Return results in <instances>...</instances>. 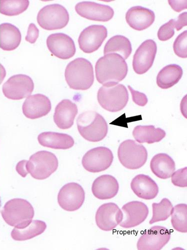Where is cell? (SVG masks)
I'll use <instances>...</instances> for the list:
<instances>
[{"label":"cell","instance_id":"6da1fadb","mask_svg":"<svg viewBox=\"0 0 187 250\" xmlns=\"http://www.w3.org/2000/svg\"><path fill=\"white\" fill-rule=\"evenodd\" d=\"M95 68L97 81L106 87L117 85L128 73L126 61L117 54H109L99 58Z\"/></svg>","mask_w":187,"mask_h":250},{"label":"cell","instance_id":"7a4b0ae2","mask_svg":"<svg viewBox=\"0 0 187 250\" xmlns=\"http://www.w3.org/2000/svg\"><path fill=\"white\" fill-rule=\"evenodd\" d=\"M65 78L69 87L76 90H87L93 85L94 81V68L88 60L78 58L67 65Z\"/></svg>","mask_w":187,"mask_h":250},{"label":"cell","instance_id":"3957f363","mask_svg":"<svg viewBox=\"0 0 187 250\" xmlns=\"http://www.w3.org/2000/svg\"><path fill=\"white\" fill-rule=\"evenodd\" d=\"M80 135L86 140L97 142L108 133V125L105 118L95 111H89L79 115L76 121Z\"/></svg>","mask_w":187,"mask_h":250},{"label":"cell","instance_id":"277c9868","mask_svg":"<svg viewBox=\"0 0 187 250\" xmlns=\"http://www.w3.org/2000/svg\"><path fill=\"white\" fill-rule=\"evenodd\" d=\"M5 222L16 228L27 227L35 215L33 207L30 202L23 199H13L8 201L2 211Z\"/></svg>","mask_w":187,"mask_h":250},{"label":"cell","instance_id":"5b68a950","mask_svg":"<svg viewBox=\"0 0 187 250\" xmlns=\"http://www.w3.org/2000/svg\"><path fill=\"white\" fill-rule=\"evenodd\" d=\"M58 161L56 156L47 151H38L27 161L26 168L28 174L37 180L49 178L57 169Z\"/></svg>","mask_w":187,"mask_h":250},{"label":"cell","instance_id":"8992f818","mask_svg":"<svg viewBox=\"0 0 187 250\" xmlns=\"http://www.w3.org/2000/svg\"><path fill=\"white\" fill-rule=\"evenodd\" d=\"M118 157L124 167L136 170L141 168L146 163L148 153L142 145L132 140H127L119 145Z\"/></svg>","mask_w":187,"mask_h":250},{"label":"cell","instance_id":"52a82bcc","mask_svg":"<svg viewBox=\"0 0 187 250\" xmlns=\"http://www.w3.org/2000/svg\"><path fill=\"white\" fill-rule=\"evenodd\" d=\"M129 100L128 91L122 84L110 87L102 86L97 93V100L104 109L117 112L123 109Z\"/></svg>","mask_w":187,"mask_h":250},{"label":"cell","instance_id":"ba28073f","mask_svg":"<svg viewBox=\"0 0 187 250\" xmlns=\"http://www.w3.org/2000/svg\"><path fill=\"white\" fill-rule=\"evenodd\" d=\"M70 20L67 9L59 4L47 5L38 12L37 21L40 27L47 30H55L65 28Z\"/></svg>","mask_w":187,"mask_h":250},{"label":"cell","instance_id":"9c48e42d","mask_svg":"<svg viewBox=\"0 0 187 250\" xmlns=\"http://www.w3.org/2000/svg\"><path fill=\"white\" fill-rule=\"evenodd\" d=\"M112 151L105 147H98L90 150L82 159L84 168L91 173H99L109 168L113 160Z\"/></svg>","mask_w":187,"mask_h":250},{"label":"cell","instance_id":"30bf717a","mask_svg":"<svg viewBox=\"0 0 187 250\" xmlns=\"http://www.w3.org/2000/svg\"><path fill=\"white\" fill-rule=\"evenodd\" d=\"M34 89V83L31 77L24 74L12 76L2 87L4 96L8 99L19 100L29 97Z\"/></svg>","mask_w":187,"mask_h":250},{"label":"cell","instance_id":"8fae6325","mask_svg":"<svg viewBox=\"0 0 187 250\" xmlns=\"http://www.w3.org/2000/svg\"><path fill=\"white\" fill-rule=\"evenodd\" d=\"M85 192L76 183H69L62 187L58 196V203L62 209L69 212L76 211L84 204Z\"/></svg>","mask_w":187,"mask_h":250},{"label":"cell","instance_id":"7c38bea8","mask_svg":"<svg viewBox=\"0 0 187 250\" xmlns=\"http://www.w3.org/2000/svg\"><path fill=\"white\" fill-rule=\"evenodd\" d=\"M171 233L167 228L156 226L145 230L137 244L139 250H160L169 241Z\"/></svg>","mask_w":187,"mask_h":250},{"label":"cell","instance_id":"4fadbf2b","mask_svg":"<svg viewBox=\"0 0 187 250\" xmlns=\"http://www.w3.org/2000/svg\"><path fill=\"white\" fill-rule=\"evenodd\" d=\"M108 37V30L102 25H91L83 30L78 38L80 49L85 53L97 51Z\"/></svg>","mask_w":187,"mask_h":250},{"label":"cell","instance_id":"5bb4252c","mask_svg":"<svg viewBox=\"0 0 187 250\" xmlns=\"http://www.w3.org/2000/svg\"><path fill=\"white\" fill-rule=\"evenodd\" d=\"M157 47L152 40L144 42L133 56V68L139 75L146 73L152 66L156 57Z\"/></svg>","mask_w":187,"mask_h":250},{"label":"cell","instance_id":"9a60e30c","mask_svg":"<svg viewBox=\"0 0 187 250\" xmlns=\"http://www.w3.org/2000/svg\"><path fill=\"white\" fill-rule=\"evenodd\" d=\"M123 220V212L115 203L102 205L97 210L95 222L98 227L105 231H111L119 225Z\"/></svg>","mask_w":187,"mask_h":250},{"label":"cell","instance_id":"2e32d148","mask_svg":"<svg viewBox=\"0 0 187 250\" xmlns=\"http://www.w3.org/2000/svg\"><path fill=\"white\" fill-rule=\"evenodd\" d=\"M49 51L56 57L63 60L72 58L75 54L74 41L64 33H55L50 35L47 40Z\"/></svg>","mask_w":187,"mask_h":250},{"label":"cell","instance_id":"e0dca14e","mask_svg":"<svg viewBox=\"0 0 187 250\" xmlns=\"http://www.w3.org/2000/svg\"><path fill=\"white\" fill-rule=\"evenodd\" d=\"M75 10L82 17L98 22H108L114 14L113 9L110 6L93 2L78 3Z\"/></svg>","mask_w":187,"mask_h":250},{"label":"cell","instance_id":"ac0fdd59","mask_svg":"<svg viewBox=\"0 0 187 250\" xmlns=\"http://www.w3.org/2000/svg\"><path fill=\"white\" fill-rule=\"evenodd\" d=\"M123 220L119 224L124 228L129 229L142 223L148 217V206L139 201H132L122 207Z\"/></svg>","mask_w":187,"mask_h":250},{"label":"cell","instance_id":"d6986e66","mask_svg":"<svg viewBox=\"0 0 187 250\" xmlns=\"http://www.w3.org/2000/svg\"><path fill=\"white\" fill-rule=\"evenodd\" d=\"M51 109L50 100L46 96L40 94L29 96L24 102L22 107L24 115L31 119L45 116L50 113Z\"/></svg>","mask_w":187,"mask_h":250},{"label":"cell","instance_id":"ffe728a7","mask_svg":"<svg viewBox=\"0 0 187 250\" xmlns=\"http://www.w3.org/2000/svg\"><path fill=\"white\" fill-rule=\"evenodd\" d=\"M78 108L76 104L68 99L62 100L56 106L54 115V120L60 129L71 128L74 123Z\"/></svg>","mask_w":187,"mask_h":250},{"label":"cell","instance_id":"44dd1931","mask_svg":"<svg viewBox=\"0 0 187 250\" xmlns=\"http://www.w3.org/2000/svg\"><path fill=\"white\" fill-rule=\"evenodd\" d=\"M126 18L128 24L131 28L137 31H143L153 24L155 15L149 9L134 6L127 12Z\"/></svg>","mask_w":187,"mask_h":250},{"label":"cell","instance_id":"7402d4cb","mask_svg":"<svg viewBox=\"0 0 187 250\" xmlns=\"http://www.w3.org/2000/svg\"><path fill=\"white\" fill-rule=\"evenodd\" d=\"M119 186L117 180L110 175H102L94 182L92 190L94 195L100 200H108L117 194Z\"/></svg>","mask_w":187,"mask_h":250},{"label":"cell","instance_id":"603a6c76","mask_svg":"<svg viewBox=\"0 0 187 250\" xmlns=\"http://www.w3.org/2000/svg\"><path fill=\"white\" fill-rule=\"evenodd\" d=\"M131 188L134 194L144 200H152L156 197L159 188L156 182L150 176L140 174L131 181Z\"/></svg>","mask_w":187,"mask_h":250},{"label":"cell","instance_id":"cb8c5ba5","mask_svg":"<svg viewBox=\"0 0 187 250\" xmlns=\"http://www.w3.org/2000/svg\"><path fill=\"white\" fill-rule=\"evenodd\" d=\"M37 140L43 146L54 149H69L75 144V141L70 135L52 132L40 133Z\"/></svg>","mask_w":187,"mask_h":250},{"label":"cell","instance_id":"d4e9b609","mask_svg":"<svg viewBox=\"0 0 187 250\" xmlns=\"http://www.w3.org/2000/svg\"><path fill=\"white\" fill-rule=\"evenodd\" d=\"M153 173L162 179L170 178L176 169L175 163L168 155L159 153L155 155L150 162Z\"/></svg>","mask_w":187,"mask_h":250},{"label":"cell","instance_id":"484cf974","mask_svg":"<svg viewBox=\"0 0 187 250\" xmlns=\"http://www.w3.org/2000/svg\"><path fill=\"white\" fill-rule=\"evenodd\" d=\"M22 35L19 29L10 23L0 25V48L4 51L17 49L21 42Z\"/></svg>","mask_w":187,"mask_h":250},{"label":"cell","instance_id":"4316f807","mask_svg":"<svg viewBox=\"0 0 187 250\" xmlns=\"http://www.w3.org/2000/svg\"><path fill=\"white\" fill-rule=\"evenodd\" d=\"M183 74L182 68L176 64L164 67L157 77V84L162 89H168L175 85L181 79Z\"/></svg>","mask_w":187,"mask_h":250},{"label":"cell","instance_id":"83f0119b","mask_svg":"<svg viewBox=\"0 0 187 250\" xmlns=\"http://www.w3.org/2000/svg\"><path fill=\"white\" fill-rule=\"evenodd\" d=\"M132 53V46L127 37L116 35L111 38L104 48V54H117L125 60L128 59Z\"/></svg>","mask_w":187,"mask_h":250},{"label":"cell","instance_id":"f1b7e54d","mask_svg":"<svg viewBox=\"0 0 187 250\" xmlns=\"http://www.w3.org/2000/svg\"><path fill=\"white\" fill-rule=\"evenodd\" d=\"M46 223L40 220H34L26 228L22 229L14 228L11 237L15 241H24L43 234L47 229Z\"/></svg>","mask_w":187,"mask_h":250},{"label":"cell","instance_id":"f546056e","mask_svg":"<svg viewBox=\"0 0 187 250\" xmlns=\"http://www.w3.org/2000/svg\"><path fill=\"white\" fill-rule=\"evenodd\" d=\"M132 134L138 143L150 144L159 142L166 136L165 131L160 128H155L152 125L137 126L134 128Z\"/></svg>","mask_w":187,"mask_h":250},{"label":"cell","instance_id":"4dcf8cb0","mask_svg":"<svg viewBox=\"0 0 187 250\" xmlns=\"http://www.w3.org/2000/svg\"><path fill=\"white\" fill-rule=\"evenodd\" d=\"M29 4L28 0H1L0 13L8 16L19 15L27 10Z\"/></svg>","mask_w":187,"mask_h":250},{"label":"cell","instance_id":"1f68e13d","mask_svg":"<svg viewBox=\"0 0 187 250\" xmlns=\"http://www.w3.org/2000/svg\"><path fill=\"white\" fill-rule=\"evenodd\" d=\"M152 208L153 217L150 221V224L167 220L173 210L172 204L167 198L163 199L159 203H153Z\"/></svg>","mask_w":187,"mask_h":250},{"label":"cell","instance_id":"d6a6232c","mask_svg":"<svg viewBox=\"0 0 187 250\" xmlns=\"http://www.w3.org/2000/svg\"><path fill=\"white\" fill-rule=\"evenodd\" d=\"M171 223L175 230L183 233L187 232V206L180 204L173 208Z\"/></svg>","mask_w":187,"mask_h":250},{"label":"cell","instance_id":"836d02e7","mask_svg":"<svg viewBox=\"0 0 187 250\" xmlns=\"http://www.w3.org/2000/svg\"><path fill=\"white\" fill-rule=\"evenodd\" d=\"M187 31H184L176 39L173 49L175 54L179 57L186 58L187 57Z\"/></svg>","mask_w":187,"mask_h":250},{"label":"cell","instance_id":"e575fe53","mask_svg":"<svg viewBox=\"0 0 187 250\" xmlns=\"http://www.w3.org/2000/svg\"><path fill=\"white\" fill-rule=\"evenodd\" d=\"M175 19H171L168 23L162 25L158 30V38L161 41L170 39L175 34Z\"/></svg>","mask_w":187,"mask_h":250},{"label":"cell","instance_id":"d590c367","mask_svg":"<svg viewBox=\"0 0 187 250\" xmlns=\"http://www.w3.org/2000/svg\"><path fill=\"white\" fill-rule=\"evenodd\" d=\"M187 167L177 170L175 173H173V174L171 176L172 183L174 185L179 187H187Z\"/></svg>","mask_w":187,"mask_h":250},{"label":"cell","instance_id":"8d00e7d4","mask_svg":"<svg viewBox=\"0 0 187 250\" xmlns=\"http://www.w3.org/2000/svg\"><path fill=\"white\" fill-rule=\"evenodd\" d=\"M128 87L132 95L133 102L137 105L143 107L147 105L148 103V99L146 95L142 93L134 90L130 86H129Z\"/></svg>","mask_w":187,"mask_h":250},{"label":"cell","instance_id":"74e56055","mask_svg":"<svg viewBox=\"0 0 187 250\" xmlns=\"http://www.w3.org/2000/svg\"><path fill=\"white\" fill-rule=\"evenodd\" d=\"M38 36L39 30L37 26L33 23L30 24L25 38L26 40L31 44H34L36 42Z\"/></svg>","mask_w":187,"mask_h":250},{"label":"cell","instance_id":"f35d334b","mask_svg":"<svg viewBox=\"0 0 187 250\" xmlns=\"http://www.w3.org/2000/svg\"><path fill=\"white\" fill-rule=\"evenodd\" d=\"M187 12H184L178 16L177 20H175V28L177 31L181 30L184 27L187 25Z\"/></svg>","mask_w":187,"mask_h":250},{"label":"cell","instance_id":"ab89813d","mask_svg":"<svg viewBox=\"0 0 187 250\" xmlns=\"http://www.w3.org/2000/svg\"><path fill=\"white\" fill-rule=\"evenodd\" d=\"M168 3L173 9L177 12L187 9V1H168Z\"/></svg>","mask_w":187,"mask_h":250},{"label":"cell","instance_id":"60d3db41","mask_svg":"<svg viewBox=\"0 0 187 250\" xmlns=\"http://www.w3.org/2000/svg\"><path fill=\"white\" fill-rule=\"evenodd\" d=\"M27 160H22L19 162L16 166V171L23 178H25L28 174L26 168Z\"/></svg>","mask_w":187,"mask_h":250}]
</instances>
